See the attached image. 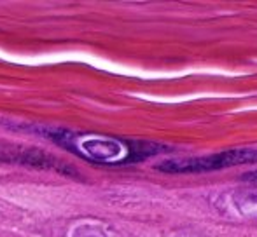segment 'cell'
<instances>
[{"mask_svg": "<svg viewBox=\"0 0 257 237\" xmlns=\"http://www.w3.org/2000/svg\"><path fill=\"white\" fill-rule=\"evenodd\" d=\"M0 160L2 162L23 164V166L41 168V170H53L56 173L74 174L77 176V171L65 164L63 160L56 159L51 154H46L39 148H27V146H0Z\"/></svg>", "mask_w": 257, "mask_h": 237, "instance_id": "cell-3", "label": "cell"}, {"mask_svg": "<svg viewBox=\"0 0 257 237\" xmlns=\"http://www.w3.org/2000/svg\"><path fill=\"white\" fill-rule=\"evenodd\" d=\"M27 129L37 131L41 136L63 145L79 157L98 164H130L139 162L154 154L166 152V146L147 142H126L100 134H79L67 129L48 128V126H27Z\"/></svg>", "mask_w": 257, "mask_h": 237, "instance_id": "cell-1", "label": "cell"}, {"mask_svg": "<svg viewBox=\"0 0 257 237\" xmlns=\"http://www.w3.org/2000/svg\"><path fill=\"white\" fill-rule=\"evenodd\" d=\"M241 180H243V182H248V183H257V170L241 174Z\"/></svg>", "mask_w": 257, "mask_h": 237, "instance_id": "cell-5", "label": "cell"}, {"mask_svg": "<svg viewBox=\"0 0 257 237\" xmlns=\"http://www.w3.org/2000/svg\"><path fill=\"white\" fill-rule=\"evenodd\" d=\"M257 162V148H233L226 152L212 154L203 157H187V159L165 160L158 164L156 170L163 173H206V171H217L224 168L240 166V164Z\"/></svg>", "mask_w": 257, "mask_h": 237, "instance_id": "cell-2", "label": "cell"}, {"mask_svg": "<svg viewBox=\"0 0 257 237\" xmlns=\"http://www.w3.org/2000/svg\"><path fill=\"white\" fill-rule=\"evenodd\" d=\"M72 237H107V236L100 228L91 227V225H84V227H79Z\"/></svg>", "mask_w": 257, "mask_h": 237, "instance_id": "cell-4", "label": "cell"}, {"mask_svg": "<svg viewBox=\"0 0 257 237\" xmlns=\"http://www.w3.org/2000/svg\"><path fill=\"white\" fill-rule=\"evenodd\" d=\"M179 237H198V236H193V234H180Z\"/></svg>", "mask_w": 257, "mask_h": 237, "instance_id": "cell-6", "label": "cell"}]
</instances>
